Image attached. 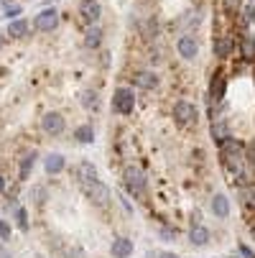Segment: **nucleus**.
I'll use <instances>...</instances> for the list:
<instances>
[{"instance_id": "nucleus-20", "label": "nucleus", "mask_w": 255, "mask_h": 258, "mask_svg": "<svg viewBox=\"0 0 255 258\" xmlns=\"http://www.w3.org/2000/svg\"><path fill=\"white\" fill-rule=\"evenodd\" d=\"M74 138H77L79 143H92V141H95V128H92L90 123H84V125H79V128L74 131Z\"/></svg>"}, {"instance_id": "nucleus-24", "label": "nucleus", "mask_w": 255, "mask_h": 258, "mask_svg": "<svg viewBox=\"0 0 255 258\" xmlns=\"http://www.w3.org/2000/svg\"><path fill=\"white\" fill-rule=\"evenodd\" d=\"M252 54H255L252 41H245V44H242V56H245V59H252Z\"/></svg>"}, {"instance_id": "nucleus-27", "label": "nucleus", "mask_w": 255, "mask_h": 258, "mask_svg": "<svg viewBox=\"0 0 255 258\" xmlns=\"http://www.w3.org/2000/svg\"><path fill=\"white\" fill-rule=\"evenodd\" d=\"M21 13V6H11V8H6V16L11 18V16H18Z\"/></svg>"}, {"instance_id": "nucleus-28", "label": "nucleus", "mask_w": 255, "mask_h": 258, "mask_svg": "<svg viewBox=\"0 0 255 258\" xmlns=\"http://www.w3.org/2000/svg\"><path fill=\"white\" fill-rule=\"evenodd\" d=\"M237 6H240V0H225V8L227 11H235Z\"/></svg>"}, {"instance_id": "nucleus-15", "label": "nucleus", "mask_w": 255, "mask_h": 258, "mask_svg": "<svg viewBox=\"0 0 255 258\" xmlns=\"http://www.w3.org/2000/svg\"><path fill=\"white\" fill-rule=\"evenodd\" d=\"M26 33H28V21H23V18L8 21V36L11 39H23Z\"/></svg>"}, {"instance_id": "nucleus-8", "label": "nucleus", "mask_w": 255, "mask_h": 258, "mask_svg": "<svg viewBox=\"0 0 255 258\" xmlns=\"http://www.w3.org/2000/svg\"><path fill=\"white\" fill-rule=\"evenodd\" d=\"M176 49H179L181 59H187V61L197 59V54H199V46H197V41H194V36H181L179 44H176Z\"/></svg>"}, {"instance_id": "nucleus-5", "label": "nucleus", "mask_w": 255, "mask_h": 258, "mask_svg": "<svg viewBox=\"0 0 255 258\" xmlns=\"http://www.w3.org/2000/svg\"><path fill=\"white\" fill-rule=\"evenodd\" d=\"M33 26L39 28V31H54V28L59 26V11H56V8H46V11H41L39 16L33 18Z\"/></svg>"}, {"instance_id": "nucleus-33", "label": "nucleus", "mask_w": 255, "mask_h": 258, "mask_svg": "<svg viewBox=\"0 0 255 258\" xmlns=\"http://www.w3.org/2000/svg\"><path fill=\"white\" fill-rule=\"evenodd\" d=\"M0 3H6V0H0Z\"/></svg>"}, {"instance_id": "nucleus-19", "label": "nucleus", "mask_w": 255, "mask_h": 258, "mask_svg": "<svg viewBox=\"0 0 255 258\" xmlns=\"http://www.w3.org/2000/svg\"><path fill=\"white\" fill-rule=\"evenodd\" d=\"M230 49H232V44H230L227 36H217V39H214V54L220 56V59L230 56Z\"/></svg>"}, {"instance_id": "nucleus-3", "label": "nucleus", "mask_w": 255, "mask_h": 258, "mask_svg": "<svg viewBox=\"0 0 255 258\" xmlns=\"http://www.w3.org/2000/svg\"><path fill=\"white\" fill-rule=\"evenodd\" d=\"M125 189L130 195H140L145 189V174L140 169H135V166H128L125 169Z\"/></svg>"}, {"instance_id": "nucleus-7", "label": "nucleus", "mask_w": 255, "mask_h": 258, "mask_svg": "<svg viewBox=\"0 0 255 258\" xmlns=\"http://www.w3.org/2000/svg\"><path fill=\"white\" fill-rule=\"evenodd\" d=\"M87 195H90V200H92L97 207H105L107 202H110V189H107L102 181H92L90 187H87Z\"/></svg>"}, {"instance_id": "nucleus-23", "label": "nucleus", "mask_w": 255, "mask_h": 258, "mask_svg": "<svg viewBox=\"0 0 255 258\" xmlns=\"http://www.w3.org/2000/svg\"><path fill=\"white\" fill-rule=\"evenodd\" d=\"M82 105L84 107H97V95L95 92H84L82 95Z\"/></svg>"}, {"instance_id": "nucleus-4", "label": "nucleus", "mask_w": 255, "mask_h": 258, "mask_svg": "<svg viewBox=\"0 0 255 258\" xmlns=\"http://www.w3.org/2000/svg\"><path fill=\"white\" fill-rule=\"evenodd\" d=\"M41 128H44L46 136H61L64 128H66V120H64L61 113H46L41 118Z\"/></svg>"}, {"instance_id": "nucleus-30", "label": "nucleus", "mask_w": 255, "mask_h": 258, "mask_svg": "<svg viewBox=\"0 0 255 258\" xmlns=\"http://www.w3.org/2000/svg\"><path fill=\"white\" fill-rule=\"evenodd\" d=\"M3 189H6V179H3V176H0V192H3Z\"/></svg>"}, {"instance_id": "nucleus-16", "label": "nucleus", "mask_w": 255, "mask_h": 258, "mask_svg": "<svg viewBox=\"0 0 255 258\" xmlns=\"http://www.w3.org/2000/svg\"><path fill=\"white\" fill-rule=\"evenodd\" d=\"M84 44H87L90 49H97V46L102 44V28H100L97 23L90 26V31H87V36H84Z\"/></svg>"}, {"instance_id": "nucleus-17", "label": "nucleus", "mask_w": 255, "mask_h": 258, "mask_svg": "<svg viewBox=\"0 0 255 258\" xmlns=\"http://www.w3.org/2000/svg\"><path fill=\"white\" fill-rule=\"evenodd\" d=\"M212 138L217 141V143H227L230 141V131H227V125L222 123V120H217V123H212Z\"/></svg>"}, {"instance_id": "nucleus-32", "label": "nucleus", "mask_w": 255, "mask_h": 258, "mask_svg": "<svg viewBox=\"0 0 255 258\" xmlns=\"http://www.w3.org/2000/svg\"><path fill=\"white\" fill-rule=\"evenodd\" d=\"M3 44H6V36H3V33H0V49H3Z\"/></svg>"}, {"instance_id": "nucleus-14", "label": "nucleus", "mask_w": 255, "mask_h": 258, "mask_svg": "<svg viewBox=\"0 0 255 258\" xmlns=\"http://www.w3.org/2000/svg\"><path fill=\"white\" fill-rule=\"evenodd\" d=\"M113 258H128L130 253H133V240H128V238H118V240H113Z\"/></svg>"}, {"instance_id": "nucleus-26", "label": "nucleus", "mask_w": 255, "mask_h": 258, "mask_svg": "<svg viewBox=\"0 0 255 258\" xmlns=\"http://www.w3.org/2000/svg\"><path fill=\"white\" fill-rule=\"evenodd\" d=\"M0 238H3V240L11 238V228H8V223H3V220H0Z\"/></svg>"}, {"instance_id": "nucleus-1", "label": "nucleus", "mask_w": 255, "mask_h": 258, "mask_svg": "<svg viewBox=\"0 0 255 258\" xmlns=\"http://www.w3.org/2000/svg\"><path fill=\"white\" fill-rule=\"evenodd\" d=\"M135 107V95L130 87H118L115 95H113V110L120 115H130Z\"/></svg>"}, {"instance_id": "nucleus-25", "label": "nucleus", "mask_w": 255, "mask_h": 258, "mask_svg": "<svg viewBox=\"0 0 255 258\" xmlns=\"http://www.w3.org/2000/svg\"><path fill=\"white\" fill-rule=\"evenodd\" d=\"M252 18H255V3H247V6H245V21L250 23Z\"/></svg>"}, {"instance_id": "nucleus-12", "label": "nucleus", "mask_w": 255, "mask_h": 258, "mask_svg": "<svg viewBox=\"0 0 255 258\" xmlns=\"http://www.w3.org/2000/svg\"><path fill=\"white\" fill-rule=\"evenodd\" d=\"M225 90H227V80H225L222 72H217V75L212 77V87H209V92H212L214 100H225Z\"/></svg>"}, {"instance_id": "nucleus-9", "label": "nucleus", "mask_w": 255, "mask_h": 258, "mask_svg": "<svg viewBox=\"0 0 255 258\" xmlns=\"http://www.w3.org/2000/svg\"><path fill=\"white\" fill-rule=\"evenodd\" d=\"M77 179H79V184L90 187L92 181H97V169H95L90 161H79V164H77Z\"/></svg>"}, {"instance_id": "nucleus-6", "label": "nucleus", "mask_w": 255, "mask_h": 258, "mask_svg": "<svg viewBox=\"0 0 255 258\" xmlns=\"http://www.w3.org/2000/svg\"><path fill=\"white\" fill-rule=\"evenodd\" d=\"M79 16L84 23H97L100 16H102V6H100V0H82L79 3Z\"/></svg>"}, {"instance_id": "nucleus-21", "label": "nucleus", "mask_w": 255, "mask_h": 258, "mask_svg": "<svg viewBox=\"0 0 255 258\" xmlns=\"http://www.w3.org/2000/svg\"><path fill=\"white\" fill-rule=\"evenodd\" d=\"M33 164H36V154H33V151H31V154H26V156L21 159V181H26V179H28V174H31Z\"/></svg>"}, {"instance_id": "nucleus-2", "label": "nucleus", "mask_w": 255, "mask_h": 258, "mask_svg": "<svg viewBox=\"0 0 255 258\" xmlns=\"http://www.w3.org/2000/svg\"><path fill=\"white\" fill-rule=\"evenodd\" d=\"M174 118H176L179 125H189V123L197 120V107L192 102H187V100H179L174 105Z\"/></svg>"}, {"instance_id": "nucleus-11", "label": "nucleus", "mask_w": 255, "mask_h": 258, "mask_svg": "<svg viewBox=\"0 0 255 258\" xmlns=\"http://www.w3.org/2000/svg\"><path fill=\"white\" fill-rule=\"evenodd\" d=\"M212 212L220 217V220H225V217L230 215V200H227L225 195H214V197H212Z\"/></svg>"}, {"instance_id": "nucleus-29", "label": "nucleus", "mask_w": 255, "mask_h": 258, "mask_svg": "<svg viewBox=\"0 0 255 258\" xmlns=\"http://www.w3.org/2000/svg\"><path fill=\"white\" fill-rule=\"evenodd\" d=\"M158 258H179V255H176V253H161Z\"/></svg>"}, {"instance_id": "nucleus-31", "label": "nucleus", "mask_w": 255, "mask_h": 258, "mask_svg": "<svg viewBox=\"0 0 255 258\" xmlns=\"http://www.w3.org/2000/svg\"><path fill=\"white\" fill-rule=\"evenodd\" d=\"M0 258H11V255H8V253H6L3 248H0Z\"/></svg>"}, {"instance_id": "nucleus-10", "label": "nucleus", "mask_w": 255, "mask_h": 258, "mask_svg": "<svg viewBox=\"0 0 255 258\" xmlns=\"http://www.w3.org/2000/svg\"><path fill=\"white\" fill-rule=\"evenodd\" d=\"M135 85L140 87V90H153V87H158V75L156 72H138L135 75Z\"/></svg>"}, {"instance_id": "nucleus-22", "label": "nucleus", "mask_w": 255, "mask_h": 258, "mask_svg": "<svg viewBox=\"0 0 255 258\" xmlns=\"http://www.w3.org/2000/svg\"><path fill=\"white\" fill-rule=\"evenodd\" d=\"M26 217H28L26 210L18 207V210H16V220H18V228H21V230H28V220H26Z\"/></svg>"}, {"instance_id": "nucleus-18", "label": "nucleus", "mask_w": 255, "mask_h": 258, "mask_svg": "<svg viewBox=\"0 0 255 258\" xmlns=\"http://www.w3.org/2000/svg\"><path fill=\"white\" fill-rule=\"evenodd\" d=\"M189 240H192L194 245H207V243H209V230L202 228V225H194L192 233H189Z\"/></svg>"}, {"instance_id": "nucleus-13", "label": "nucleus", "mask_w": 255, "mask_h": 258, "mask_svg": "<svg viewBox=\"0 0 255 258\" xmlns=\"http://www.w3.org/2000/svg\"><path fill=\"white\" fill-rule=\"evenodd\" d=\"M44 166H46L49 174H61L64 166H66V159H64L61 154H49V156L44 159Z\"/></svg>"}]
</instances>
